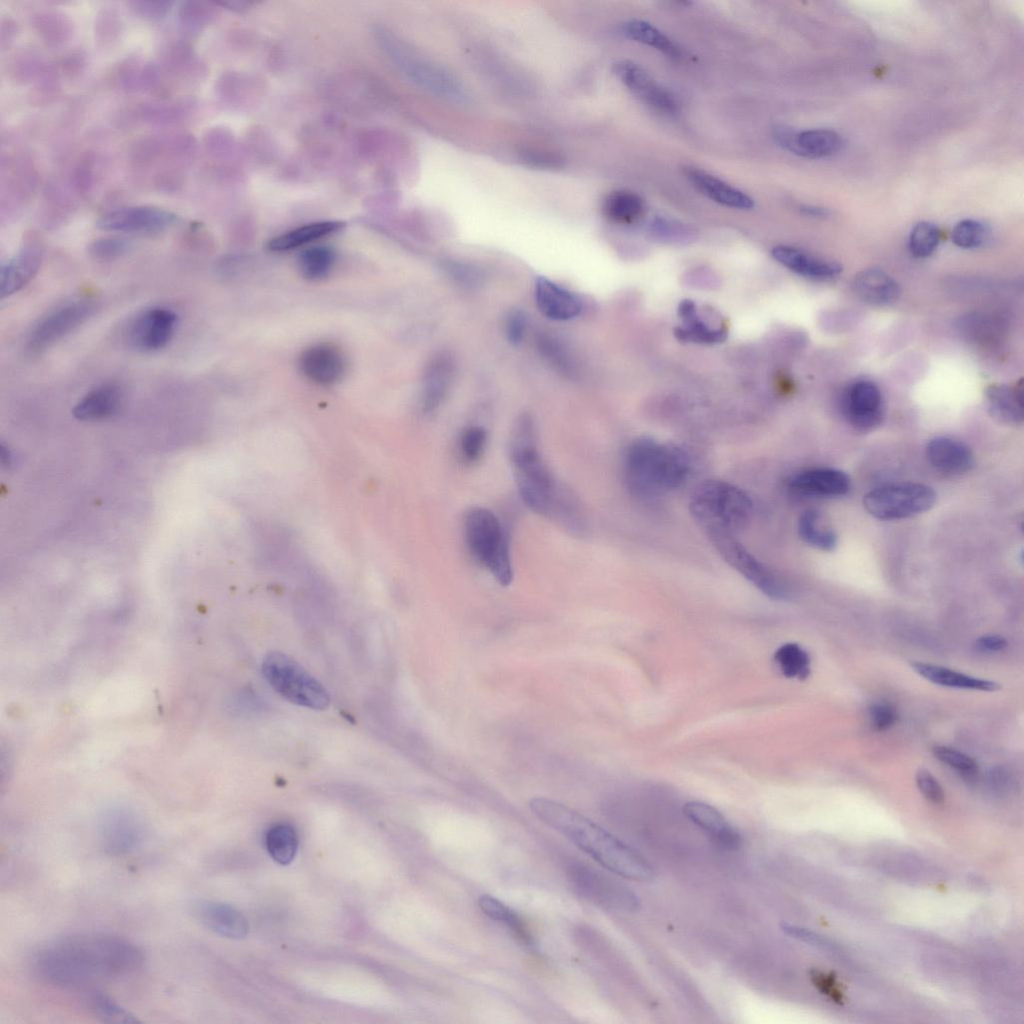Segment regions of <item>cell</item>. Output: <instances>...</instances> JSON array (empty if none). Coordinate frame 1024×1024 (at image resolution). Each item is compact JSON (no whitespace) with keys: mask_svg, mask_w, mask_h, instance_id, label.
Instances as JSON below:
<instances>
[{"mask_svg":"<svg viewBox=\"0 0 1024 1024\" xmlns=\"http://www.w3.org/2000/svg\"><path fill=\"white\" fill-rule=\"evenodd\" d=\"M143 961V951L126 938L79 934L41 945L33 954L32 966L37 975L50 984L82 988L132 974Z\"/></svg>","mask_w":1024,"mask_h":1024,"instance_id":"1","label":"cell"},{"mask_svg":"<svg viewBox=\"0 0 1024 1024\" xmlns=\"http://www.w3.org/2000/svg\"><path fill=\"white\" fill-rule=\"evenodd\" d=\"M529 807L538 819L605 869L633 881L653 878V868L642 855L579 812L544 797L531 799Z\"/></svg>","mask_w":1024,"mask_h":1024,"instance_id":"2","label":"cell"},{"mask_svg":"<svg viewBox=\"0 0 1024 1024\" xmlns=\"http://www.w3.org/2000/svg\"><path fill=\"white\" fill-rule=\"evenodd\" d=\"M689 471L690 460L685 451L651 438L635 440L624 458L627 486L639 497L659 496L678 488Z\"/></svg>","mask_w":1024,"mask_h":1024,"instance_id":"3","label":"cell"},{"mask_svg":"<svg viewBox=\"0 0 1024 1024\" xmlns=\"http://www.w3.org/2000/svg\"><path fill=\"white\" fill-rule=\"evenodd\" d=\"M690 512L706 535L726 533L735 535L749 522L753 502L738 486L717 479L700 483L691 494Z\"/></svg>","mask_w":1024,"mask_h":1024,"instance_id":"4","label":"cell"},{"mask_svg":"<svg viewBox=\"0 0 1024 1024\" xmlns=\"http://www.w3.org/2000/svg\"><path fill=\"white\" fill-rule=\"evenodd\" d=\"M509 455L522 501L533 512L547 517L561 484L541 457L538 439L522 436L510 441Z\"/></svg>","mask_w":1024,"mask_h":1024,"instance_id":"5","label":"cell"},{"mask_svg":"<svg viewBox=\"0 0 1024 1024\" xmlns=\"http://www.w3.org/2000/svg\"><path fill=\"white\" fill-rule=\"evenodd\" d=\"M467 546L503 586L513 579L509 542L498 518L483 507L471 508L464 522Z\"/></svg>","mask_w":1024,"mask_h":1024,"instance_id":"6","label":"cell"},{"mask_svg":"<svg viewBox=\"0 0 1024 1024\" xmlns=\"http://www.w3.org/2000/svg\"><path fill=\"white\" fill-rule=\"evenodd\" d=\"M267 683L290 703L312 710H325L330 705L326 688L289 655L274 651L261 664Z\"/></svg>","mask_w":1024,"mask_h":1024,"instance_id":"7","label":"cell"},{"mask_svg":"<svg viewBox=\"0 0 1024 1024\" xmlns=\"http://www.w3.org/2000/svg\"><path fill=\"white\" fill-rule=\"evenodd\" d=\"M934 490L922 483L885 485L869 491L863 498L865 510L874 518L893 520L911 517L935 504Z\"/></svg>","mask_w":1024,"mask_h":1024,"instance_id":"8","label":"cell"},{"mask_svg":"<svg viewBox=\"0 0 1024 1024\" xmlns=\"http://www.w3.org/2000/svg\"><path fill=\"white\" fill-rule=\"evenodd\" d=\"M707 536L722 558L759 591L774 600L789 598L791 591L787 582L751 554L735 535L712 533Z\"/></svg>","mask_w":1024,"mask_h":1024,"instance_id":"9","label":"cell"},{"mask_svg":"<svg viewBox=\"0 0 1024 1024\" xmlns=\"http://www.w3.org/2000/svg\"><path fill=\"white\" fill-rule=\"evenodd\" d=\"M96 307V302L90 298H77L56 306L32 326L26 338V350L32 355L41 354L83 324Z\"/></svg>","mask_w":1024,"mask_h":1024,"instance_id":"10","label":"cell"},{"mask_svg":"<svg viewBox=\"0 0 1024 1024\" xmlns=\"http://www.w3.org/2000/svg\"><path fill=\"white\" fill-rule=\"evenodd\" d=\"M177 323L178 316L172 309L163 306L149 307L130 320L124 332V339L127 345L136 351H159L172 339Z\"/></svg>","mask_w":1024,"mask_h":1024,"instance_id":"11","label":"cell"},{"mask_svg":"<svg viewBox=\"0 0 1024 1024\" xmlns=\"http://www.w3.org/2000/svg\"><path fill=\"white\" fill-rule=\"evenodd\" d=\"M177 219V215L163 208L130 206L102 215L97 221V226L106 231L154 233L174 225Z\"/></svg>","mask_w":1024,"mask_h":1024,"instance_id":"12","label":"cell"},{"mask_svg":"<svg viewBox=\"0 0 1024 1024\" xmlns=\"http://www.w3.org/2000/svg\"><path fill=\"white\" fill-rule=\"evenodd\" d=\"M569 877L577 892L593 902L625 909L638 904L635 895L624 886L587 866H573Z\"/></svg>","mask_w":1024,"mask_h":1024,"instance_id":"13","label":"cell"},{"mask_svg":"<svg viewBox=\"0 0 1024 1024\" xmlns=\"http://www.w3.org/2000/svg\"><path fill=\"white\" fill-rule=\"evenodd\" d=\"M843 410L849 423L860 431L876 428L884 415L879 387L871 380L861 379L848 386L843 395Z\"/></svg>","mask_w":1024,"mask_h":1024,"instance_id":"14","label":"cell"},{"mask_svg":"<svg viewBox=\"0 0 1024 1024\" xmlns=\"http://www.w3.org/2000/svg\"><path fill=\"white\" fill-rule=\"evenodd\" d=\"M613 71L623 84L638 98L654 110L673 115L679 110L674 95L659 85L648 72L630 60H620Z\"/></svg>","mask_w":1024,"mask_h":1024,"instance_id":"15","label":"cell"},{"mask_svg":"<svg viewBox=\"0 0 1024 1024\" xmlns=\"http://www.w3.org/2000/svg\"><path fill=\"white\" fill-rule=\"evenodd\" d=\"M144 839L140 821L126 812H112L103 817L99 825V840L104 851L113 856L135 850Z\"/></svg>","mask_w":1024,"mask_h":1024,"instance_id":"16","label":"cell"},{"mask_svg":"<svg viewBox=\"0 0 1024 1024\" xmlns=\"http://www.w3.org/2000/svg\"><path fill=\"white\" fill-rule=\"evenodd\" d=\"M789 490L800 496L835 498L847 494L851 488L849 476L834 468H811L791 477Z\"/></svg>","mask_w":1024,"mask_h":1024,"instance_id":"17","label":"cell"},{"mask_svg":"<svg viewBox=\"0 0 1024 1024\" xmlns=\"http://www.w3.org/2000/svg\"><path fill=\"white\" fill-rule=\"evenodd\" d=\"M302 373L321 385L338 382L345 372L342 353L331 344H316L305 349L299 358Z\"/></svg>","mask_w":1024,"mask_h":1024,"instance_id":"18","label":"cell"},{"mask_svg":"<svg viewBox=\"0 0 1024 1024\" xmlns=\"http://www.w3.org/2000/svg\"><path fill=\"white\" fill-rule=\"evenodd\" d=\"M42 260V248L35 240L22 248L1 267V299L22 289L37 273Z\"/></svg>","mask_w":1024,"mask_h":1024,"instance_id":"19","label":"cell"},{"mask_svg":"<svg viewBox=\"0 0 1024 1024\" xmlns=\"http://www.w3.org/2000/svg\"><path fill=\"white\" fill-rule=\"evenodd\" d=\"M782 148L807 158H822L840 151L843 142L838 133L828 129L795 132L787 129L778 143Z\"/></svg>","mask_w":1024,"mask_h":1024,"instance_id":"20","label":"cell"},{"mask_svg":"<svg viewBox=\"0 0 1024 1024\" xmlns=\"http://www.w3.org/2000/svg\"><path fill=\"white\" fill-rule=\"evenodd\" d=\"M534 298L539 311L551 320L567 321L582 310V303L575 294L546 277L536 279Z\"/></svg>","mask_w":1024,"mask_h":1024,"instance_id":"21","label":"cell"},{"mask_svg":"<svg viewBox=\"0 0 1024 1024\" xmlns=\"http://www.w3.org/2000/svg\"><path fill=\"white\" fill-rule=\"evenodd\" d=\"M683 812L720 846L730 850L741 847L742 836L715 807L699 801H690L683 806Z\"/></svg>","mask_w":1024,"mask_h":1024,"instance_id":"22","label":"cell"},{"mask_svg":"<svg viewBox=\"0 0 1024 1024\" xmlns=\"http://www.w3.org/2000/svg\"><path fill=\"white\" fill-rule=\"evenodd\" d=\"M193 911L203 925L223 937L241 939L248 932L246 918L228 904L199 900L195 903Z\"/></svg>","mask_w":1024,"mask_h":1024,"instance_id":"23","label":"cell"},{"mask_svg":"<svg viewBox=\"0 0 1024 1024\" xmlns=\"http://www.w3.org/2000/svg\"><path fill=\"white\" fill-rule=\"evenodd\" d=\"M926 457L934 469L950 475L966 473L974 465L970 447L950 437H936L929 441Z\"/></svg>","mask_w":1024,"mask_h":1024,"instance_id":"24","label":"cell"},{"mask_svg":"<svg viewBox=\"0 0 1024 1024\" xmlns=\"http://www.w3.org/2000/svg\"><path fill=\"white\" fill-rule=\"evenodd\" d=\"M683 172L694 188L714 202L741 210L754 206L749 195L702 169L689 166Z\"/></svg>","mask_w":1024,"mask_h":1024,"instance_id":"25","label":"cell"},{"mask_svg":"<svg viewBox=\"0 0 1024 1024\" xmlns=\"http://www.w3.org/2000/svg\"><path fill=\"white\" fill-rule=\"evenodd\" d=\"M852 291L862 302L873 306L890 305L901 293L897 281L879 268H867L856 274Z\"/></svg>","mask_w":1024,"mask_h":1024,"instance_id":"26","label":"cell"},{"mask_svg":"<svg viewBox=\"0 0 1024 1024\" xmlns=\"http://www.w3.org/2000/svg\"><path fill=\"white\" fill-rule=\"evenodd\" d=\"M455 370L453 357L447 352L435 355L428 363L422 386V409L425 413L435 411L451 386Z\"/></svg>","mask_w":1024,"mask_h":1024,"instance_id":"27","label":"cell"},{"mask_svg":"<svg viewBox=\"0 0 1024 1024\" xmlns=\"http://www.w3.org/2000/svg\"><path fill=\"white\" fill-rule=\"evenodd\" d=\"M772 256L788 269L810 279L829 280L842 272L839 263L814 257L790 246L774 247Z\"/></svg>","mask_w":1024,"mask_h":1024,"instance_id":"28","label":"cell"},{"mask_svg":"<svg viewBox=\"0 0 1024 1024\" xmlns=\"http://www.w3.org/2000/svg\"><path fill=\"white\" fill-rule=\"evenodd\" d=\"M123 393L116 383H104L87 392L73 408L80 420H100L114 415L122 403Z\"/></svg>","mask_w":1024,"mask_h":1024,"instance_id":"29","label":"cell"},{"mask_svg":"<svg viewBox=\"0 0 1024 1024\" xmlns=\"http://www.w3.org/2000/svg\"><path fill=\"white\" fill-rule=\"evenodd\" d=\"M911 667L922 678L939 686L985 692H994L1000 688V684L993 680L973 677L932 663L913 662Z\"/></svg>","mask_w":1024,"mask_h":1024,"instance_id":"30","label":"cell"},{"mask_svg":"<svg viewBox=\"0 0 1024 1024\" xmlns=\"http://www.w3.org/2000/svg\"><path fill=\"white\" fill-rule=\"evenodd\" d=\"M990 414L1004 424L1017 425L1023 421L1022 390L1004 384L990 385L986 390Z\"/></svg>","mask_w":1024,"mask_h":1024,"instance_id":"31","label":"cell"},{"mask_svg":"<svg viewBox=\"0 0 1024 1024\" xmlns=\"http://www.w3.org/2000/svg\"><path fill=\"white\" fill-rule=\"evenodd\" d=\"M343 226L344 223L340 221H320L306 224L273 238L268 242L267 248L276 252L294 249L334 233Z\"/></svg>","mask_w":1024,"mask_h":1024,"instance_id":"32","label":"cell"},{"mask_svg":"<svg viewBox=\"0 0 1024 1024\" xmlns=\"http://www.w3.org/2000/svg\"><path fill=\"white\" fill-rule=\"evenodd\" d=\"M622 33L626 38L652 47L671 59L681 58L680 47L649 22L637 19L627 21L622 26Z\"/></svg>","mask_w":1024,"mask_h":1024,"instance_id":"33","label":"cell"},{"mask_svg":"<svg viewBox=\"0 0 1024 1024\" xmlns=\"http://www.w3.org/2000/svg\"><path fill=\"white\" fill-rule=\"evenodd\" d=\"M797 527L800 538L816 549L831 551L837 545L836 533L817 510L803 512Z\"/></svg>","mask_w":1024,"mask_h":1024,"instance_id":"34","label":"cell"},{"mask_svg":"<svg viewBox=\"0 0 1024 1024\" xmlns=\"http://www.w3.org/2000/svg\"><path fill=\"white\" fill-rule=\"evenodd\" d=\"M603 212L613 222L629 224L642 216L644 202L635 192L616 190L609 193L604 199Z\"/></svg>","mask_w":1024,"mask_h":1024,"instance_id":"35","label":"cell"},{"mask_svg":"<svg viewBox=\"0 0 1024 1024\" xmlns=\"http://www.w3.org/2000/svg\"><path fill=\"white\" fill-rule=\"evenodd\" d=\"M32 26L39 38L48 46H58L69 41L73 32L72 22L58 11L37 12Z\"/></svg>","mask_w":1024,"mask_h":1024,"instance_id":"36","label":"cell"},{"mask_svg":"<svg viewBox=\"0 0 1024 1024\" xmlns=\"http://www.w3.org/2000/svg\"><path fill=\"white\" fill-rule=\"evenodd\" d=\"M774 661L787 678L805 680L811 672L810 656L797 643H785L774 653Z\"/></svg>","mask_w":1024,"mask_h":1024,"instance_id":"37","label":"cell"},{"mask_svg":"<svg viewBox=\"0 0 1024 1024\" xmlns=\"http://www.w3.org/2000/svg\"><path fill=\"white\" fill-rule=\"evenodd\" d=\"M266 848L274 861L281 865L289 864L295 857L298 848L295 829L285 823L272 826L266 834Z\"/></svg>","mask_w":1024,"mask_h":1024,"instance_id":"38","label":"cell"},{"mask_svg":"<svg viewBox=\"0 0 1024 1024\" xmlns=\"http://www.w3.org/2000/svg\"><path fill=\"white\" fill-rule=\"evenodd\" d=\"M89 1009L95 1016L106 1023L134 1024L140 1022L135 1015L121 1007L109 995L100 991H90L86 998Z\"/></svg>","mask_w":1024,"mask_h":1024,"instance_id":"39","label":"cell"},{"mask_svg":"<svg viewBox=\"0 0 1024 1024\" xmlns=\"http://www.w3.org/2000/svg\"><path fill=\"white\" fill-rule=\"evenodd\" d=\"M334 252L324 246L304 250L299 256V268L304 277L318 280L325 277L334 263Z\"/></svg>","mask_w":1024,"mask_h":1024,"instance_id":"40","label":"cell"},{"mask_svg":"<svg viewBox=\"0 0 1024 1024\" xmlns=\"http://www.w3.org/2000/svg\"><path fill=\"white\" fill-rule=\"evenodd\" d=\"M683 325L674 329L675 337L682 342L715 344L723 342L727 338V330L724 327L711 329L699 318L698 314L683 322Z\"/></svg>","mask_w":1024,"mask_h":1024,"instance_id":"41","label":"cell"},{"mask_svg":"<svg viewBox=\"0 0 1024 1024\" xmlns=\"http://www.w3.org/2000/svg\"><path fill=\"white\" fill-rule=\"evenodd\" d=\"M479 907L489 918L506 924L520 940L530 942V937L520 918L503 902L490 895H482L479 898Z\"/></svg>","mask_w":1024,"mask_h":1024,"instance_id":"42","label":"cell"},{"mask_svg":"<svg viewBox=\"0 0 1024 1024\" xmlns=\"http://www.w3.org/2000/svg\"><path fill=\"white\" fill-rule=\"evenodd\" d=\"M940 240V229L931 222L922 221L912 228L908 238V248L914 257L926 258L934 253Z\"/></svg>","mask_w":1024,"mask_h":1024,"instance_id":"43","label":"cell"},{"mask_svg":"<svg viewBox=\"0 0 1024 1024\" xmlns=\"http://www.w3.org/2000/svg\"><path fill=\"white\" fill-rule=\"evenodd\" d=\"M121 15L114 7L101 9L94 24L95 41L100 47H111L118 42L123 32Z\"/></svg>","mask_w":1024,"mask_h":1024,"instance_id":"44","label":"cell"},{"mask_svg":"<svg viewBox=\"0 0 1024 1024\" xmlns=\"http://www.w3.org/2000/svg\"><path fill=\"white\" fill-rule=\"evenodd\" d=\"M538 349L545 359L563 374L573 373V361L564 344L559 338L542 333L537 338Z\"/></svg>","mask_w":1024,"mask_h":1024,"instance_id":"45","label":"cell"},{"mask_svg":"<svg viewBox=\"0 0 1024 1024\" xmlns=\"http://www.w3.org/2000/svg\"><path fill=\"white\" fill-rule=\"evenodd\" d=\"M988 237L986 226L974 219L959 221L951 233L952 242L961 248L971 249L983 245Z\"/></svg>","mask_w":1024,"mask_h":1024,"instance_id":"46","label":"cell"},{"mask_svg":"<svg viewBox=\"0 0 1024 1024\" xmlns=\"http://www.w3.org/2000/svg\"><path fill=\"white\" fill-rule=\"evenodd\" d=\"M487 441V432L481 426H471L464 430L459 441V451L467 463L476 462L482 455Z\"/></svg>","mask_w":1024,"mask_h":1024,"instance_id":"47","label":"cell"},{"mask_svg":"<svg viewBox=\"0 0 1024 1024\" xmlns=\"http://www.w3.org/2000/svg\"><path fill=\"white\" fill-rule=\"evenodd\" d=\"M129 249V242L120 237H104L94 240L88 247L90 256L98 261H112Z\"/></svg>","mask_w":1024,"mask_h":1024,"instance_id":"48","label":"cell"},{"mask_svg":"<svg viewBox=\"0 0 1024 1024\" xmlns=\"http://www.w3.org/2000/svg\"><path fill=\"white\" fill-rule=\"evenodd\" d=\"M934 756L945 765L964 774L977 771V762L969 755L947 746H935Z\"/></svg>","mask_w":1024,"mask_h":1024,"instance_id":"49","label":"cell"},{"mask_svg":"<svg viewBox=\"0 0 1024 1024\" xmlns=\"http://www.w3.org/2000/svg\"><path fill=\"white\" fill-rule=\"evenodd\" d=\"M651 233L666 242H683L692 236L691 230L685 225L663 218H656L650 226Z\"/></svg>","mask_w":1024,"mask_h":1024,"instance_id":"50","label":"cell"},{"mask_svg":"<svg viewBox=\"0 0 1024 1024\" xmlns=\"http://www.w3.org/2000/svg\"><path fill=\"white\" fill-rule=\"evenodd\" d=\"M868 715L876 731H885L898 721L897 709L889 702H876L869 707Z\"/></svg>","mask_w":1024,"mask_h":1024,"instance_id":"51","label":"cell"},{"mask_svg":"<svg viewBox=\"0 0 1024 1024\" xmlns=\"http://www.w3.org/2000/svg\"><path fill=\"white\" fill-rule=\"evenodd\" d=\"M444 269L460 285L473 287L481 283L482 275L473 265L447 260L444 264Z\"/></svg>","mask_w":1024,"mask_h":1024,"instance_id":"52","label":"cell"},{"mask_svg":"<svg viewBox=\"0 0 1024 1024\" xmlns=\"http://www.w3.org/2000/svg\"><path fill=\"white\" fill-rule=\"evenodd\" d=\"M916 785L921 794L934 804L944 802V791L937 779L925 768H920L915 776Z\"/></svg>","mask_w":1024,"mask_h":1024,"instance_id":"53","label":"cell"},{"mask_svg":"<svg viewBox=\"0 0 1024 1024\" xmlns=\"http://www.w3.org/2000/svg\"><path fill=\"white\" fill-rule=\"evenodd\" d=\"M781 930L789 937L820 949H831V943L815 932L791 923H782Z\"/></svg>","mask_w":1024,"mask_h":1024,"instance_id":"54","label":"cell"},{"mask_svg":"<svg viewBox=\"0 0 1024 1024\" xmlns=\"http://www.w3.org/2000/svg\"><path fill=\"white\" fill-rule=\"evenodd\" d=\"M129 5L138 17L154 21L164 18L169 13L172 3L167 1H133L129 2Z\"/></svg>","mask_w":1024,"mask_h":1024,"instance_id":"55","label":"cell"},{"mask_svg":"<svg viewBox=\"0 0 1024 1024\" xmlns=\"http://www.w3.org/2000/svg\"><path fill=\"white\" fill-rule=\"evenodd\" d=\"M527 327V317L521 309H511L505 319V334L512 345H518L523 340Z\"/></svg>","mask_w":1024,"mask_h":1024,"instance_id":"56","label":"cell"},{"mask_svg":"<svg viewBox=\"0 0 1024 1024\" xmlns=\"http://www.w3.org/2000/svg\"><path fill=\"white\" fill-rule=\"evenodd\" d=\"M814 986L824 995L837 1003H842L843 994L839 990L835 979L820 970H813L810 974Z\"/></svg>","mask_w":1024,"mask_h":1024,"instance_id":"57","label":"cell"},{"mask_svg":"<svg viewBox=\"0 0 1024 1024\" xmlns=\"http://www.w3.org/2000/svg\"><path fill=\"white\" fill-rule=\"evenodd\" d=\"M975 646L982 652H998L1007 646V641L1000 635H983L975 641Z\"/></svg>","mask_w":1024,"mask_h":1024,"instance_id":"58","label":"cell"},{"mask_svg":"<svg viewBox=\"0 0 1024 1024\" xmlns=\"http://www.w3.org/2000/svg\"><path fill=\"white\" fill-rule=\"evenodd\" d=\"M83 65L84 55H82L80 52L71 53L62 63L63 70L70 74L73 73L72 71H78L79 69L81 70Z\"/></svg>","mask_w":1024,"mask_h":1024,"instance_id":"59","label":"cell"},{"mask_svg":"<svg viewBox=\"0 0 1024 1024\" xmlns=\"http://www.w3.org/2000/svg\"><path fill=\"white\" fill-rule=\"evenodd\" d=\"M677 312L682 322H685L698 314L694 302L689 299H684L679 303Z\"/></svg>","mask_w":1024,"mask_h":1024,"instance_id":"60","label":"cell"},{"mask_svg":"<svg viewBox=\"0 0 1024 1024\" xmlns=\"http://www.w3.org/2000/svg\"><path fill=\"white\" fill-rule=\"evenodd\" d=\"M799 209L803 214L811 217L823 218L829 215V211L823 207L802 205Z\"/></svg>","mask_w":1024,"mask_h":1024,"instance_id":"61","label":"cell"}]
</instances>
